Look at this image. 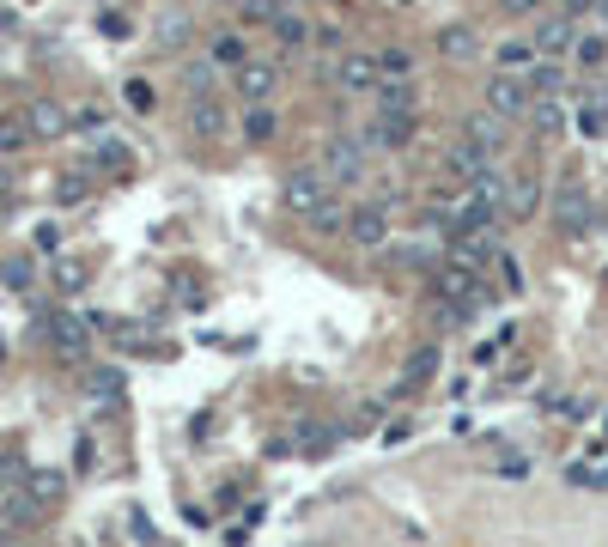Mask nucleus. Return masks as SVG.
Returning a JSON list of instances; mask_svg holds the SVG:
<instances>
[{
  "label": "nucleus",
  "instance_id": "nucleus-1",
  "mask_svg": "<svg viewBox=\"0 0 608 547\" xmlns=\"http://www.w3.org/2000/svg\"><path fill=\"white\" fill-rule=\"evenodd\" d=\"M280 201H286L298 219H311L317 207H329V201H335V183H329L317 165H298V171H286V183H280Z\"/></svg>",
  "mask_w": 608,
  "mask_h": 547
},
{
  "label": "nucleus",
  "instance_id": "nucleus-2",
  "mask_svg": "<svg viewBox=\"0 0 608 547\" xmlns=\"http://www.w3.org/2000/svg\"><path fill=\"white\" fill-rule=\"evenodd\" d=\"M420 128V110H371V122L359 128L365 152H402Z\"/></svg>",
  "mask_w": 608,
  "mask_h": 547
},
{
  "label": "nucleus",
  "instance_id": "nucleus-3",
  "mask_svg": "<svg viewBox=\"0 0 608 547\" xmlns=\"http://www.w3.org/2000/svg\"><path fill=\"white\" fill-rule=\"evenodd\" d=\"M365 165H371V152H365L359 134H329V140H323V165H317V171H323L329 183H359Z\"/></svg>",
  "mask_w": 608,
  "mask_h": 547
},
{
  "label": "nucleus",
  "instance_id": "nucleus-4",
  "mask_svg": "<svg viewBox=\"0 0 608 547\" xmlns=\"http://www.w3.org/2000/svg\"><path fill=\"white\" fill-rule=\"evenodd\" d=\"M529 104H536V86H529V73H499V80H487V116L517 122V116H529Z\"/></svg>",
  "mask_w": 608,
  "mask_h": 547
},
{
  "label": "nucleus",
  "instance_id": "nucleus-5",
  "mask_svg": "<svg viewBox=\"0 0 608 547\" xmlns=\"http://www.w3.org/2000/svg\"><path fill=\"white\" fill-rule=\"evenodd\" d=\"M554 219H560L566 238H584V231L596 225V201H590V189H584L578 177H566V183L554 189Z\"/></svg>",
  "mask_w": 608,
  "mask_h": 547
},
{
  "label": "nucleus",
  "instance_id": "nucleus-6",
  "mask_svg": "<svg viewBox=\"0 0 608 547\" xmlns=\"http://www.w3.org/2000/svg\"><path fill=\"white\" fill-rule=\"evenodd\" d=\"M341 231H347V238H353L359 250H377V244H390V207H384V201H371V207H353Z\"/></svg>",
  "mask_w": 608,
  "mask_h": 547
},
{
  "label": "nucleus",
  "instance_id": "nucleus-7",
  "mask_svg": "<svg viewBox=\"0 0 608 547\" xmlns=\"http://www.w3.org/2000/svg\"><path fill=\"white\" fill-rule=\"evenodd\" d=\"M335 86L341 92H377V55L371 49H353L335 61Z\"/></svg>",
  "mask_w": 608,
  "mask_h": 547
},
{
  "label": "nucleus",
  "instance_id": "nucleus-8",
  "mask_svg": "<svg viewBox=\"0 0 608 547\" xmlns=\"http://www.w3.org/2000/svg\"><path fill=\"white\" fill-rule=\"evenodd\" d=\"M232 86H238V98H244V104H268V98H274V86H280V67H268V61H244Z\"/></svg>",
  "mask_w": 608,
  "mask_h": 547
},
{
  "label": "nucleus",
  "instance_id": "nucleus-9",
  "mask_svg": "<svg viewBox=\"0 0 608 547\" xmlns=\"http://www.w3.org/2000/svg\"><path fill=\"white\" fill-rule=\"evenodd\" d=\"M536 207H542V177H536V171L505 177V219H529Z\"/></svg>",
  "mask_w": 608,
  "mask_h": 547
},
{
  "label": "nucleus",
  "instance_id": "nucleus-10",
  "mask_svg": "<svg viewBox=\"0 0 608 547\" xmlns=\"http://www.w3.org/2000/svg\"><path fill=\"white\" fill-rule=\"evenodd\" d=\"M37 511H55L61 499H67V475H61V468H31V475H25V487H19Z\"/></svg>",
  "mask_w": 608,
  "mask_h": 547
},
{
  "label": "nucleus",
  "instance_id": "nucleus-11",
  "mask_svg": "<svg viewBox=\"0 0 608 547\" xmlns=\"http://www.w3.org/2000/svg\"><path fill=\"white\" fill-rule=\"evenodd\" d=\"M25 128H31V140H61L67 134V110L55 98H31L25 104Z\"/></svg>",
  "mask_w": 608,
  "mask_h": 547
},
{
  "label": "nucleus",
  "instance_id": "nucleus-12",
  "mask_svg": "<svg viewBox=\"0 0 608 547\" xmlns=\"http://www.w3.org/2000/svg\"><path fill=\"white\" fill-rule=\"evenodd\" d=\"M49 341H55V353L80 359V353H86V341H92V329H86L80 317H67V310H61V317H49Z\"/></svg>",
  "mask_w": 608,
  "mask_h": 547
},
{
  "label": "nucleus",
  "instance_id": "nucleus-13",
  "mask_svg": "<svg viewBox=\"0 0 608 547\" xmlns=\"http://www.w3.org/2000/svg\"><path fill=\"white\" fill-rule=\"evenodd\" d=\"M529 43H536V55H572V43H578V19H548L536 37H529Z\"/></svg>",
  "mask_w": 608,
  "mask_h": 547
},
{
  "label": "nucleus",
  "instance_id": "nucleus-14",
  "mask_svg": "<svg viewBox=\"0 0 608 547\" xmlns=\"http://www.w3.org/2000/svg\"><path fill=\"white\" fill-rule=\"evenodd\" d=\"M438 49H444L450 61H475V55H481V37H475L469 25H444V31H438Z\"/></svg>",
  "mask_w": 608,
  "mask_h": 547
},
{
  "label": "nucleus",
  "instance_id": "nucleus-15",
  "mask_svg": "<svg viewBox=\"0 0 608 547\" xmlns=\"http://www.w3.org/2000/svg\"><path fill=\"white\" fill-rule=\"evenodd\" d=\"M268 31H274V43H280V49H304V43H311V31H317V25H311V19H298V13L286 7V13H280V19H274Z\"/></svg>",
  "mask_w": 608,
  "mask_h": 547
},
{
  "label": "nucleus",
  "instance_id": "nucleus-16",
  "mask_svg": "<svg viewBox=\"0 0 608 547\" xmlns=\"http://www.w3.org/2000/svg\"><path fill=\"white\" fill-rule=\"evenodd\" d=\"M529 116H536V134H560L566 128V98L560 92H542L536 104H529Z\"/></svg>",
  "mask_w": 608,
  "mask_h": 547
},
{
  "label": "nucleus",
  "instance_id": "nucleus-17",
  "mask_svg": "<svg viewBox=\"0 0 608 547\" xmlns=\"http://www.w3.org/2000/svg\"><path fill=\"white\" fill-rule=\"evenodd\" d=\"M189 128H195L201 140H219V134H225V110H219L213 98H195V104H189Z\"/></svg>",
  "mask_w": 608,
  "mask_h": 547
},
{
  "label": "nucleus",
  "instance_id": "nucleus-18",
  "mask_svg": "<svg viewBox=\"0 0 608 547\" xmlns=\"http://www.w3.org/2000/svg\"><path fill=\"white\" fill-rule=\"evenodd\" d=\"M414 104H420L414 80H377V110H414Z\"/></svg>",
  "mask_w": 608,
  "mask_h": 547
},
{
  "label": "nucleus",
  "instance_id": "nucleus-19",
  "mask_svg": "<svg viewBox=\"0 0 608 547\" xmlns=\"http://www.w3.org/2000/svg\"><path fill=\"white\" fill-rule=\"evenodd\" d=\"M529 67H536V43H529V37L499 43V73H529Z\"/></svg>",
  "mask_w": 608,
  "mask_h": 547
},
{
  "label": "nucleus",
  "instance_id": "nucleus-20",
  "mask_svg": "<svg viewBox=\"0 0 608 547\" xmlns=\"http://www.w3.org/2000/svg\"><path fill=\"white\" fill-rule=\"evenodd\" d=\"M207 61L238 73V67H244V37H238V31H219V37H213V49H207Z\"/></svg>",
  "mask_w": 608,
  "mask_h": 547
},
{
  "label": "nucleus",
  "instance_id": "nucleus-21",
  "mask_svg": "<svg viewBox=\"0 0 608 547\" xmlns=\"http://www.w3.org/2000/svg\"><path fill=\"white\" fill-rule=\"evenodd\" d=\"M377 80H414V55L408 49H377Z\"/></svg>",
  "mask_w": 608,
  "mask_h": 547
},
{
  "label": "nucleus",
  "instance_id": "nucleus-22",
  "mask_svg": "<svg viewBox=\"0 0 608 547\" xmlns=\"http://www.w3.org/2000/svg\"><path fill=\"white\" fill-rule=\"evenodd\" d=\"M274 128H280V116H274L268 104H256V110H250V122H244V140H250V146H268V140H274Z\"/></svg>",
  "mask_w": 608,
  "mask_h": 547
},
{
  "label": "nucleus",
  "instance_id": "nucleus-23",
  "mask_svg": "<svg viewBox=\"0 0 608 547\" xmlns=\"http://www.w3.org/2000/svg\"><path fill=\"white\" fill-rule=\"evenodd\" d=\"M31 146V128H25V110L19 116H0V152H25Z\"/></svg>",
  "mask_w": 608,
  "mask_h": 547
},
{
  "label": "nucleus",
  "instance_id": "nucleus-24",
  "mask_svg": "<svg viewBox=\"0 0 608 547\" xmlns=\"http://www.w3.org/2000/svg\"><path fill=\"white\" fill-rule=\"evenodd\" d=\"M183 92H189V98H207V92H213V61H189V67H183Z\"/></svg>",
  "mask_w": 608,
  "mask_h": 547
},
{
  "label": "nucleus",
  "instance_id": "nucleus-25",
  "mask_svg": "<svg viewBox=\"0 0 608 547\" xmlns=\"http://www.w3.org/2000/svg\"><path fill=\"white\" fill-rule=\"evenodd\" d=\"M566 481H578V487H608V468H596V462H572V468H566Z\"/></svg>",
  "mask_w": 608,
  "mask_h": 547
},
{
  "label": "nucleus",
  "instance_id": "nucleus-26",
  "mask_svg": "<svg viewBox=\"0 0 608 547\" xmlns=\"http://www.w3.org/2000/svg\"><path fill=\"white\" fill-rule=\"evenodd\" d=\"M98 165H110V171H128L134 159H128V146H122V140H104V146H98Z\"/></svg>",
  "mask_w": 608,
  "mask_h": 547
},
{
  "label": "nucleus",
  "instance_id": "nucleus-27",
  "mask_svg": "<svg viewBox=\"0 0 608 547\" xmlns=\"http://www.w3.org/2000/svg\"><path fill=\"white\" fill-rule=\"evenodd\" d=\"M572 55H578L584 67H596V61L608 55V43H602V37H578V43H572Z\"/></svg>",
  "mask_w": 608,
  "mask_h": 547
},
{
  "label": "nucleus",
  "instance_id": "nucleus-28",
  "mask_svg": "<svg viewBox=\"0 0 608 547\" xmlns=\"http://www.w3.org/2000/svg\"><path fill=\"white\" fill-rule=\"evenodd\" d=\"M432 365H438V353H432V347H426V353H414V359H408V383H426V377H432Z\"/></svg>",
  "mask_w": 608,
  "mask_h": 547
},
{
  "label": "nucleus",
  "instance_id": "nucleus-29",
  "mask_svg": "<svg viewBox=\"0 0 608 547\" xmlns=\"http://www.w3.org/2000/svg\"><path fill=\"white\" fill-rule=\"evenodd\" d=\"M116 389H122L116 371H92V396H116Z\"/></svg>",
  "mask_w": 608,
  "mask_h": 547
},
{
  "label": "nucleus",
  "instance_id": "nucleus-30",
  "mask_svg": "<svg viewBox=\"0 0 608 547\" xmlns=\"http://www.w3.org/2000/svg\"><path fill=\"white\" fill-rule=\"evenodd\" d=\"M183 37H189V19H183V13H177V19H165V37H159V43L171 49V43H183Z\"/></svg>",
  "mask_w": 608,
  "mask_h": 547
},
{
  "label": "nucleus",
  "instance_id": "nucleus-31",
  "mask_svg": "<svg viewBox=\"0 0 608 547\" xmlns=\"http://www.w3.org/2000/svg\"><path fill=\"white\" fill-rule=\"evenodd\" d=\"M55 280H61V292H80V286H86V274H80V268H73V262H67V268H61Z\"/></svg>",
  "mask_w": 608,
  "mask_h": 547
},
{
  "label": "nucleus",
  "instance_id": "nucleus-32",
  "mask_svg": "<svg viewBox=\"0 0 608 547\" xmlns=\"http://www.w3.org/2000/svg\"><path fill=\"white\" fill-rule=\"evenodd\" d=\"M499 7H505V13H542L548 0H499Z\"/></svg>",
  "mask_w": 608,
  "mask_h": 547
},
{
  "label": "nucleus",
  "instance_id": "nucleus-33",
  "mask_svg": "<svg viewBox=\"0 0 608 547\" xmlns=\"http://www.w3.org/2000/svg\"><path fill=\"white\" fill-rule=\"evenodd\" d=\"M31 280V262H7V286H25Z\"/></svg>",
  "mask_w": 608,
  "mask_h": 547
},
{
  "label": "nucleus",
  "instance_id": "nucleus-34",
  "mask_svg": "<svg viewBox=\"0 0 608 547\" xmlns=\"http://www.w3.org/2000/svg\"><path fill=\"white\" fill-rule=\"evenodd\" d=\"M560 7H566V19H584V13L596 7V0H560Z\"/></svg>",
  "mask_w": 608,
  "mask_h": 547
},
{
  "label": "nucleus",
  "instance_id": "nucleus-35",
  "mask_svg": "<svg viewBox=\"0 0 608 547\" xmlns=\"http://www.w3.org/2000/svg\"><path fill=\"white\" fill-rule=\"evenodd\" d=\"M7 201H13V171L0 165V207H7Z\"/></svg>",
  "mask_w": 608,
  "mask_h": 547
},
{
  "label": "nucleus",
  "instance_id": "nucleus-36",
  "mask_svg": "<svg viewBox=\"0 0 608 547\" xmlns=\"http://www.w3.org/2000/svg\"><path fill=\"white\" fill-rule=\"evenodd\" d=\"M602 432H608V414H602Z\"/></svg>",
  "mask_w": 608,
  "mask_h": 547
}]
</instances>
